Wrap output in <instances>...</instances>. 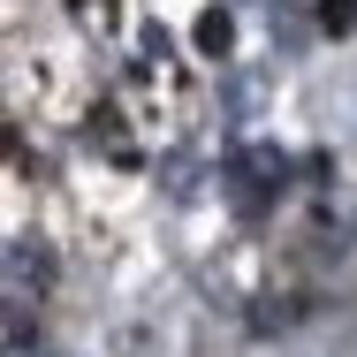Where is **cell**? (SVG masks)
Segmentation results:
<instances>
[{"label": "cell", "mask_w": 357, "mask_h": 357, "mask_svg": "<svg viewBox=\"0 0 357 357\" xmlns=\"http://www.w3.org/2000/svg\"><path fill=\"white\" fill-rule=\"evenodd\" d=\"M220 175H228V206H236L243 220H266L274 198L289 190V160L274 152V144H236Z\"/></svg>", "instance_id": "7a4b0ae2"}, {"label": "cell", "mask_w": 357, "mask_h": 357, "mask_svg": "<svg viewBox=\"0 0 357 357\" xmlns=\"http://www.w3.org/2000/svg\"><path fill=\"white\" fill-rule=\"evenodd\" d=\"M160 175H167V183H160V190H167V198H175V206H190V198H198V152H183V160H167V167H160Z\"/></svg>", "instance_id": "5b68a950"}, {"label": "cell", "mask_w": 357, "mask_h": 357, "mask_svg": "<svg viewBox=\"0 0 357 357\" xmlns=\"http://www.w3.org/2000/svg\"><path fill=\"white\" fill-rule=\"evenodd\" d=\"M190 38H198V46H206V54H228V46H236V15H228V8H206V15H198V31H190Z\"/></svg>", "instance_id": "277c9868"}, {"label": "cell", "mask_w": 357, "mask_h": 357, "mask_svg": "<svg viewBox=\"0 0 357 357\" xmlns=\"http://www.w3.org/2000/svg\"><path fill=\"white\" fill-rule=\"evenodd\" d=\"M54 243L46 236H15L0 243V296H8V335H38V304L54 296Z\"/></svg>", "instance_id": "6da1fadb"}, {"label": "cell", "mask_w": 357, "mask_h": 357, "mask_svg": "<svg viewBox=\"0 0 357 357\" xmlns=\"http://www.w3.org/2000/svg\"><path fill=\"white\" fill-rule=\"evenodd\" d=\"M259 99H266V76H259V69H243V76H228V84H220V107H228L236 122H251V114H259Z\"/></svg>", "instance_id": "3957f363"}, {"label": "cell", "mask_w": 357, "mask_h": 357, "mask_svg": "<svg viewBox=\"0 0 357 357\" xmlns=\"http://www.w3.org/2000/svg\"><path fill=\"white\" fill-rule=\"evenodd\" d=\"M0 357H54V342H38V335H8V350Z\"/></svg>", "instance_id": "8992f818"}]
</instances>
